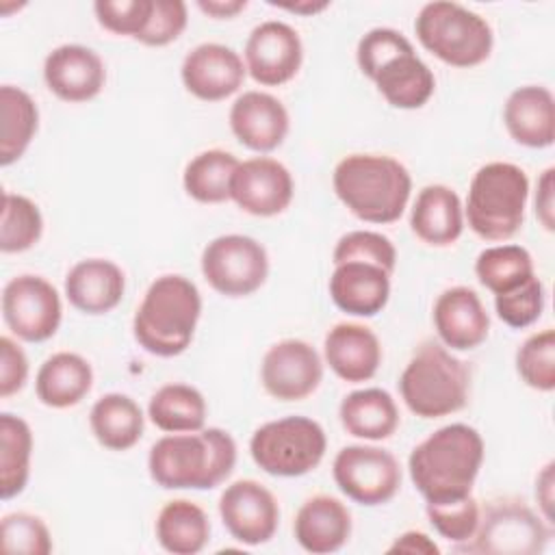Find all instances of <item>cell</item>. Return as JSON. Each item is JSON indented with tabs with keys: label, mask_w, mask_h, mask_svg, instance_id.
Listing matches in <instances>:
<instances>
[{
	"label": "cell",
	"mask_w": 555,
	"mask_h": 555,
	"mask_svg": "<svg viewBox=\"0 0 555 555\" xmlns=\"http://www.w3.org/2000/svg\"><path fill=\"white\" fill-rule=\"evenodd\" d=\"M236 466V442L221 427L167 434L147 453V473L165 490H212Z\"/></svg>",
	"instance_id": "7a4b0ae2"
},
{
	"label": "cell",
	"mask_w": 555,
	"mask_h": 555,
	"mask_svg": "<svg viewBox=\"0 0 555 555\" xmlns=\"http://www.w3.org/2000/svg\"><path fill=\"white\" fill-rule=\"evenodd\" d=\"M483 455L481 434L466 423H451L429 434L410 451V479L425 503L464 499L473 492Z\"/></svg>",
	"instance_id": "6da1fadb"
},
{
	"label": "cell",
	"mask_w": 555,
	"mask_h": 555,
	"mask_svg": "<svg viewBox=\"0 0 555 555\" xmlns=\"http://www.w3.org/2000/svg\"><path fill=\"white\" fill-rule=\"evenodd\" d=\"M356 61L395 108H423L436 91L434 72L416 54L412 41L395 28L377 26L364 33L356 48Z\"/></svg>",
	"instance_id": "277c9868"
},
{
	"label": "cell",
	"mask_w": 555,
	"mask_h": 555,
	"mask_svg": "<svg viewBox=\"0 0 555 555\" xmlns=\"http://www.w3.org/2000/svg\"><path fill=\"white\" fill-rule=\"evenodd\" d=\"M219 516L228 533L245 544H267L280 525V505L273 492L256 479H238L219 496Z\"/></svg>",
	"instance_id": "2e32d148"
},
{
	"label": "cell",
	"mask_w": 555,
	"mask_h": 555,
	"mask_svg": "<svg viewBox=\"0 0 555 555\" xmlns=\"http://www.w3.org/2000/svg\"><path fill=\"white\" fill-rule=\"evenodd\" d=\"M533 210L540 225L546 232H553L555 228V169L553 167H546L535 182Z\"/></svg>",
	"instance_id": "bcb514c9"
},
{
	"label": "cell",
	"mask_w": 555,
	"mask_h": 555,
	"mask_svg": "<svg viewBox=\"0 0 555 555\" xmlns=\"http://www.w3.org/2000/svg\"><path fill=\"white\" fill-rule=\"evenodd\" d=\"M349 260H362V262H373L388 271L390 275L395 273L397 267V249L388 236L382 232L373 230H351L343 234L332 251V262H349Z\"/></svg>",
	"instance_id": "ab89813d"
},
{
	"label": "cell",
	"mask_w": 555,
	"mask_h": 555,
	"mask_svg": "<svg viewBox=\"0 0 555 555\" xmlns=\"http://www.w3.org/2000/svg\"><path fill=\"white\" fill-rule=\"evenodd\" d=\"M343 206L364 223L386 225L401 219L412 195V176L388 154H347L332 173Z\"/></svg>",
	"instance_id": "3957f363"
},
{
	"label": "cell",
	"mask_w": 555,
	"mask_h": 555,
	"mask_svg": "<svg viewBox=\"0 0 555 555\" xmlns=\"http://www.w3.org/2000/svg\"><path fill=\"white\" fill-rule=\"evenodd\" d=\"M548 538V522L522 499L501 496L481 507L475 535L455 548L477 555H538Z\"/></svg>",
	"instance_id": "30bf717a"
},
{
	"label": "cell",
	"mask_w": 555,
	"mask_h": 555,
	"mask_svg": "<svg viewBox=\"0 0 555 555\" xmlns=\"http://www.w3.org/2000/svg\"><path fill=\"white\" fill-rule=\"evenodd\" d=\"M418 43L453 67L481 65L494 46V33L486 17L449 0H434L421 7L414 20Z\"/></svg>",
	"instance_id": "ba28073f"
},
{
	"label": "cell",
	"mask_w": 555,
	"mask_h": 555,
	"mask_svg": "<svg viewBox=\"0 0 555 555\" xmlns=\"http://www.w3.org/2000/svg\"><path fill=\"white\" fill-rule=\"evenodd\" d=\"M503 124L518 145L551 147L555 141V98L551 89L542 85L514 89L503 104Z\"/></svg>",
	"instance_id": "cb8c5ba5"
},
{
	"label": "cell",
	"mask_w": 555,
	"mask_h": 555,
	"mask_svg": "<svg viewBox=\"0 0 555 555\" xmlns=\"http://www.w3.org/2000/svg\"><path fill=\"white\" fill-rule=\"evenodd\" d=\"M327 288L338 310L353 317H375L390 299V273L373 262L349 260L334 264Z\"/></svg>",
	"instance_id": "603a6c76"
},
{
	"label": "cell",
	"mask_w": 555,
	"mask_h": 555,
	"mask_svg": "<svg viewBox=\"0 0 555 555\" xmlns=\"http://www.w3.org/2000/svg\"><path fill=\"white\" fill-rule=\"evenodd\" d=\"M2 319L20 340L43 343L61 325V295L41 275H15L2 288Z\"/></svg>",
	"instance_id": "4fadbf2b"
},
{
	"label": "cell",
	"mask_w": 555,
	"mask_h": 555,
	"mask_svg": "<svg viewBox=\"0 0 555 555\" xmlns=\"http://www.w3.org/2000/svg\"><path fill=\"white\" fill-rule=\"evenodd\" d=\"M154 533L158 544L173 555H195L210 540L208 514L189 499L165 503L156 516Z\"/></svg>",
	"instance_id": "4dcf8cb0"
},
{
	"label": "cell",
	"mask_w": 555,
	"mask_h": 555,
	"mask_svg": "<svg viewBox=\"0 0 555 555\" xmlns=\"http://www.w3.org/2000/svg\"><path fill=\"white\" fill-rule=\"evenodd\" d=\"M323 427L308 416H284L260 425L249 438V455L273 477H301L325 457Z\"/></svg>",
	"instance_id": "9c48e42d"
},
{
	"label": "cell",
	"mask_w": 555,
	"mask_h": 555,
	"mask_svg": "<svg viewBox=\"0 0 555 555\" xmlns=\"http://www.w3.org/2000/svg\"><path fill=\"white\" fill-rule=\"evenodd\" d=\"M425 512L429 518V525L436 529V533L455 546L468 542L479 525L481 507L475 501L473 494L455 501L444 503H425Z\"/></svg>",
	"instance_id": "f35d334b"
},
{
	"label": "cell",
	"mask_w": 555,
	"mask_h": 555,
	"mask_svg": "<svg viewBox=\"0 0 555 555\" xmlns=\"http://www.w3.org/2000/svg\"><path fill=\"white\" fill-rule=\"evenodd\" d=\"M202 275L223 297H249L269 275V256L262 243L247 234H221L202 251Z\"/></svg>",
	"instance_id": "8fae6325"
},
{
	"label": "cell",
	"mask_w": 555,
	"mask_h": 555,
	"mask_svg": "<svg viewBox=\"0 0 555 555\" xmlns=\"http://www.w3.org/2000/svg\"><path fill=\"white\" fill-rule=\"evenodd\" d=\"M43 234V215L39 206L20 193L2 195L0 249L2 254H22L39 243Z\"/></svg>",
	"instance_id": "8d00e7d4"
},
{
	"label": "cell",
	"mask_w": 555,
	"mask_h": 555,
	"mask_svg": "<svg viewBox=\"0 0 555 555\" xmlns=\"http://www.w3.org/2000/svg\"><path fill=\"white\" fill-rule=\"evenodd\" d=\"M28 382V358L24 349L11 338H0V397L9 399Z\"/></svg>",
	"instance_id": "f6af8a7d"
},
{
	"label": "cell",
	"mask_w": 555,
	"mask_h": 555,
	"mask_svg": "<svg viewBox=\"0 0 555 555\" xmlns=\"http://www.w3.org/2000/svg\"><path fill=\"white\" fill-rule=\"evenodd\" d=\"M189 24V9L182 0H154L145 30L137 37L139 43L163 48L173 43Z\"/></svg>",
	"instance_id": "ee69618b"
},
{
	"label": "cell",
	"mask_w": 555,
	"mask_h": 555,
	"mask_svg": "<svg viewBox=\"0 0 555 555\" xmlns=\"http://www.w3.org/2000/svg\"><path fill=\"white\" fill-rule=\"evenodd\" d=\"M93 386V369L74 351H56L43 360L35 377L37 399L54 410L78 405Z\"/></svg>",
	"instance_id": "83f0119b"
},
{
	"label": "cell",
	"mask_w": 555,
	"mask_h": 555,
	"mask_svg": "<svg viewBox=\"0 0 555 555\" xmlns=\"http://www.w3.org/2000/svg\"><path fill=\"white\" fill-rule=\"evenodd\" d=\"M206 399L189 384H165L160 386L147 403L150 421L165 434L199 431L206 423Z\"/></svg>",
	"instance_id": "d6a6232c"
},
{
	"label": "cell",
	"mask_w": 555,
	"mask_h": 555,
	"mask_svg": "<svg viewBox=\"0 0 555 555\" xmlns=\"http://www.w3.org/2000/svg\"><path fill=\"white\" fill-rule=\"evenodd\" d=\"M323 360L332 373L347 384L369 382L382 364V343L371 327L343 321L327 330L323 338Z\"/></svg>",
	"instance_id": "7402d4cb"
},
{
	"label": "cell",
	"mask_w": 555,
	"mask_h": 555,
	"mask_svg": "<svg viewBox=\"0 0 555 555\" xmlns=\"http://www.w3.org/2000/svg\"><path fill=\"white\" fill-rule=\"evenodd\" d=\"M293 535L297 544L314 555L340 551L351 535V512L330 494H314L295 514Z\"/></svg>",
	"instance_id": "d4e9b609"
},
{
	"label": "cell",
	"mask_w": 555,
	"mask_h": 555,
	"mask_svg": "<svg viewBox=\"0 0 555 555\" xmlns=\"http://www.w3.org/2000/svg\"><path fill=\"white\" fill-rule=\"evenodd\" d=\"M399 392L412 414L421 418H442L466 405L470 369L442 343L427 340L401 371Z\"/></svg>",
	"instance_id": "52a82bcc"
},
{
	"label": "cell",
	"mask_w": 555,
	"mask_h": 555,
	"mask_svg": "<svg viewBox=\"0 0 555 555\" xmlns=\"http://www.w3.org/2000/svg\"><path fill=\"white\" fill-rule=\"evenodd\" d=\"M410 228L425 245H453L464 232V206L460 195L447 184L423 186L410 208Z\"/></svg>",
	"instance_id": "4316f807"
},
{
	"label": "cell",
	"mask_w": 555,
	"mask_h": 555,
	"mask_svg": "<svg viewBox=\"0 0 555 555\" xmlns=\"http://www.w3.org/2000/svg\"><path fill=\"white\" fill-rule=\"evenodd\" d=\"M43 80L59 100L80 104L102 93L106 67L95 50L80 43H63L48 52Z\"/></svg>",
	"instance_id": "d6986e66"
},
{
	"label": "cell",
	"mask_w": 555,
	"mask_h": 555,
	"mask_svg": "<svg viewBox=\"0 0 555 555\" xmlns=\"http://www.w3.org/2000/svg\"><path fill=\"white\" fill-rule=\"evenodd\" d=\"M514 364L529 388L551 392L555 388V330L544 327L525 338L516 351Z\"/></svg>",
	"instance_id": "74e56055"
},
{
	"label": "cell",
	"mask_w": 555,
	"mask_h": 555,
	"mask_svg": "<svg viewBox=\"0 0 555 555\" xmlns=\"http://www.w3.org/2000/svg\"><path fill=\"white\" fill-rule=\"evenodd\" d=\"M199 314L197 286L180 273H165L143 293L132 317V336L143 351L173 358L191 347Z\"/></svg>",
	"instance_id": "5b68a950"
},
{
	"label": "cell",
	"mask_w": 555,
	"mask_h": 555,
	"mask_svg": "<svg viewBox=\"0 0 555 555\" xmlns=\"http://www.w3.org/2000/svg\"><path fill=\"white\" fill-rule=\"evenodd\" d=\"M67 301L85 314H106L119 306L126 293V275L106 258L78 260L65 275Z\"/></svg>",
	"instance_id": "484cf974"
},
{
	"label": "cell",
	"mask_w": 555,
	"mask_h": 555,
	"mask_svg": "<svg viewBox=\"0 0 555 555\" xmlns=\"http://www.w3.org/2000/svg\"><path fill=\"white\" fill-rule=\"evenodd\" d=\"M238 163L241 160L232 152L219 147L195 154L182 171V186L186 195L199 204L228 202L232 176Z\"/></svg>",
	"instance_id": "e575fe53"
},
{
	"label": "cell",
	"mask_w": 555,
	"mask_h": 555,
	"mask_svg": "<svg viewBox=\"0 0 555 555\" xmlns=\"http://www.w3.org/2000/svg\"><path fill=\"white\" fill-rule=\"evenodd\" d=\"M2 551L11 555H48L52 553V535L46 522L28 512H11L0 522Z\"/></svg>",
	"instance_id": "60d3db41"
},
{
	"label": "cell",
	"mask_w": 555,
	"mask_h": 555,
	"mask_svg": "<svg viewBox=\"0 0 555 555\" xmlns=\"http://www.w3.org/2000/svg\"><path fill=\"white\" fill-rule=\"evenodd\" d=\"M230 130L241 145L267 154L278 150L291 128L286 106L267 91H243L228 113Z\"/></svg>",
	"instance_id": "ffe728a7"
},
{
	"label": "cell",
	"mask_w": 555,
	"mask_h": 555,
	"mask_svg": "<svg viewBox=\"0 0 555 555\" xmlns=\"http://www.w3.org/2000/svg\"><path fill=\"white\" fill-rule=\"evenodd\" d=\"M243 56L223 43L206 41L195 46L180 65L184 89L202 102H221L234 95L245 80Z\"/></svg>",
	"instance_id": "ac0fdd59"
},
{
	"label": "cell",
	"mask_w": 555,
	"mask_h": 555,
	"mask_svg": "<svg viewBox=\"0 0 555 555\" xmlns=\"http://www.w3.org/2000/svg\"><path fill=\"white\" fill-rule=\"evenodd\" d=\"M152 4L154 0H98L93 13L104 30L137 39L150 22Z\"/></svg>",
	"instance_id": "7bdbcfd3"
},
{
	"label": "cell",
	"mask_w": 555,
	"mask_h": 555,
	"mask_svg": "<svg viewBox=\"0 0 555 555\" xmlns=\"http://www.w3.org/2000/svg\"><path fill=\"white\" fill-rule=\"evenodd\" d=\"M195 4L212 20H232L247 9V0H197Z\"/></svg>",
	"instance_id": "681fc988"
},
{
	"label": "cell",
	"mask_w": 555,
	"mask_h": 555,
	"mask_svg": "<svg viewBox=\"0 0 555 555\" xmlns=\"http://www.w3.org/2000/svg\"><path fill=\"white\" fill-rule=\"evenodd\" d=\"M386 553H418V555H438L440 546L423 531H403L386 548Z\"/></svg>",
	"instance_id": "7dc6e473"
},
{
	"label": "cell",
	"mask_w": 555,
	"mask_h": 555,
	"mask_svg": "<svg viewBox=\"0 0 555 555\" xmlns=\"http://www.w3.org/2000/svg\"><path fill=\"white\" fill-rule=\"evenodd\" d=\"M440 343L453 351L477 349L490 334V317L481 297L470 286L442 291L431 310Z\"/></svg>",
	"instance_id": "44dd1931"
},
{
	"label": "cell",
	"mask_w": 555,
	"mask_h": 555,
	"mask_svg": "<svg viewBox=\"0 0 555 555\" xmlns=\"http://www.w3.org/2000/svg\"><path fill=\"white\" fill-rule=\"evenodd\" d=\"M332 477L347 499L366 507L388 503L401 488L397 457L375 444L343 447L332 462Z\"/></svg>",
	"instance_id": "7c38bea8"
},
{
	"label": "cell",
	"mask_w": 555,
	"mask_h": 555,
	"mask_svg": "<svg viewBox=\"0 0 555 555\" xmlns=\"http://www.w3.org/2000/svg\"><path fill=\"white\" fill-rule=\"evenodd\" d=\"M243 61L247 74L262 87H280L293 80L304 63L299 33L280 20H267L251 28Z\"/></svg>",
	"instance_id": "9a60e30c"
},
{
	"label": "cell",
	"mask_w": 555,
	"mask_h": 555,
	"mask_svg": "<svg viewBox=\"0 0 555 555\" xmlns=\"http://www.w3.org/2000/svg\"><path fill=\"white\" fill-rule=\"evenodd\" d=\"M321 379L323 360L301 338L278 340L262 356L260 382L264 392L278 401H301L319 388Z\"/></svg>",
	"instance_id": "5bb4252c"
},
{
	"label": "cell",
	"mask_w": 555,
	"mask_h": 555,
	"mask_svg": "<svg viewBox=\"0 0 555 555\" xmlns=\"http://www.w3.org/2000/svg\"><path fill=\"white\" fill-rule=\"evenodd\" d=\"M33 429L15 414H0V496L9 501L24 492L30 477Z\"/></svg>",
	"instance_id": "836d02e7"
},
{
	"label": "cell",
	"mask_w": 555,
	"mask_h": 555,
	"mask_svg": "<svg viewBox=\"0 0 555 555\" xmlns=\"http://www.w3.org/2000/svg\"><path fill=\"white\" fill-rule=\"evenodd\" d=\"M529 202V178L514 163H486L470 180L464 223L483 241L505 243L525 221Z\"/></svg>",
	"instance_id": "8992f818"
},
{
	"label": "cell",
	"mask_w": 555,
	"mask_h": 555,
	"mask_svg": "<svg viewBox=\"0 0 555 555\" xmlns=\"http://www.w3.org/2000/svg\"><path fill=\"white\" fill-rule=\"evenodd\" d=\"M145 416L139 403L124 392L102 395L89 412L93 438L111 451H128L143 436Z\"/></svg>",
	"instance_id": "f546056e"
},
{
	"label": "cell",
	"mask_w": 555,
	"mask_h": 555,
	"mask_svg": "<svg viewBox=\"0 0 555 555\" xmlns=\"http://www.w3.org/2000/svg\"><path fill=\"white\" fill-rule=\"evenodd\" d=\"M553 462H546L542 470L535 477V501L540 507V516L551 525L553 522V486H555V475H553Z\"/></svg>",
	"instance_id": "c3c4849f"
},
{
	"label": "cell",
	"mask_w": 555,
	"mask_h": 555,
	"mask_svg": "<svg viewBox=\"0 0 555 555\" xmlns=\"http://www.w3.org/2000/svg\"><path fill=\"white\" fill-rule=\"evenodd\" d=\"M475 275L492 295L514 291L535 275L533 258L522 245L501 243L479 251L475 260Z\"/></svg>",
	"instance_id": "d590c367"
},
{
	"label": "cell",
	"mask_w": 555,
	"mask_h": 555,
	"mask_svg": "<svg viewBox=\"0 0 555 555\" xmlns=\"http://www.w3.org/2000/svg\"><path fill=\"white\" fill-rule=\"evenodd\" d=\"M271 7H278V9H284L288 13H297V15H304V17H312L321 11H325L330 7V2H317V0H301V2H269Z\"/></svg>",
	"instance_id": "f907efd6"
},
{
	"label": "cell",
	"mask_w": 555,
	"mask_h": 555,
	"mask_svg": "<svg viewBox=\"0 0 555 555\" xmlns=\"http://www.w3.org/2000/svg\"><path fill=\"white\" fill-rule=\"evenodd\" d=\"M544 284L538 275L529 278L514 291L494 295L496 317L512 330H525L533 325L544 310Z\"/></svg>",
	"instance_id": "b9f144b4"
},
{
	"label": "cell",
	"mask_w": 555,
	"mask_h": 555,
	"mask_svg": "<svg viewBox=\"0 0 555 555\" xmlns=\"http://www.w3.org/2000/svg\"><path fill=\"white\" fill-rule=\"evenodd\" d=\"M0 165L20 160L39 128V108L28 91L15 85L0 87Z\"/></svg>",
	"instance_id": "1f68e13d"
},
{
	"label": "cell",
	"mask_w": 555,
	"mask_h": 555,
	"mask_svg": "<svg viewBox=\"0 0 555 555\" xmlns=\"http://www.w3.org/2000/svg\"><path fill=\"white\" fill-rule=\"evenodd\" d=\"M293 195L295 182L288 167L271 156H254L238 163L230 184V199L254 217L282 215Z\"/></svg>",
	"instance_id": "e0dca14e"
},
{
	"label": "cell",
	"mask_w": 555,
	"mask_h": 555,
	"mask_svg": "<svg viewBox=\"0 0 555 555\" xmlns=\"http://www.w3.org/2000/svg\"><path fill=\"white\" fill-rule=\"evenodd\" d=\"M343 429L360 440L390 438L399 427V408L384 388H360L343 397L338 405Z\"/></svg>",
	"instance_id": "f1b7e54d"
}]
</instances>
